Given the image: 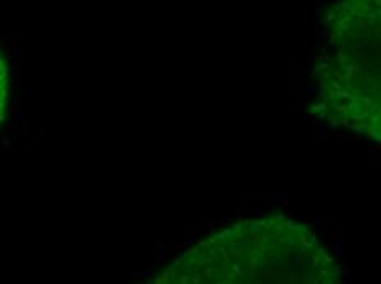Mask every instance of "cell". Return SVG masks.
<instances>
[{"label": "cell", "instance_id": "obj_1", "mask_svg": "<svg viewBox=\"0 0 381 284\" xmlns=\"http://www.w3.org/2000/svg\"><path fill=\"white\" fill-rule=\"evenodd\" d=\"M20 86H22L23 91V100H27V92H28V67L25 66L22 71V81H20Z\"/></svg>", "mask_w": 381, "mask_h": 284}, {"label": "cell", "instance_id": "obj_2", "mask_svg": "<svg viewBox=\"0 0 381 284\" xmlns=\"http://www.w3.org/2000/svg\"><path fill=\"white\" fill-rule=\"evenodd\" d=\"M23 118H27V113H20V112H15V117H13V120H15V125L17 123H20Z\"/></svg>", "mask_w": 381, "mask_h": 284}, {"label": "cell", "instance_id": "obj_3", "mask_svg": "<svg viewBox=\"0 0 381 284\" xmlns=\"http://www.w3.org/2000/svg\"><path fill=\"white\" fill-rule=\"evenodd\" d=\"M0 141H2V143H0V148H2V150H8L10 145H12V141H10L8 138H2Z\"/></svg>", "mask_w": 381, "mask_h": 284}, {"label": "cell", "instance_id": "obj_4", "mask_svg": "<svg viewBox=\"0 0 381 284\" xmlns=\"http://www.w3.org/2000/svg\"><path fill=\"white\" fill-rule=\"evenodd\" d=\"M18 59H20V48H17V49L13 51V54H12V61L13 62H17Z\"/></svg>", "mask_w": 381, "mask_h": 284}, {"label": "cell", "instance_id": "obj_5", "mask_svg": "<svg viewBox=\"0 0 381 284\" xmlns=\"http://www.w3.org/2000/svg\"><path fill=\"white\" fill-rule=\"evenodd\" d=\"M17 140L18 141H27L28 140V133H18L17 135Z\"/></svg>", "mask_w": 381, "mask_h": 284}, {"label": "cell", "instance_id": "obj_6", "mask_svg": "<svg viewBox=\"0 0 381 284\" xmlns=\"http://www.w3.org/2000/svg\"><path fill=\"white\" fill-rule=\"evenodd\" d=\"M174 250H179V245H171L169 248H168V253H173Z\"/></svg>", "mask_w": 381, "mask_h": 284}, {"label": "cell", "instance_id": "obj_7", "mask_svg": "<svg viewBox=\"0 0 381 284\" xmlns=\"http://www.w3.org/2000/svg\"><path fill=\"white\" fill-rule=\"evenodd\" d=\"M338 140H355L353 136H338Z\"/></svg>", "mask_w": 381, "mask_h": 284}]
</instances>
